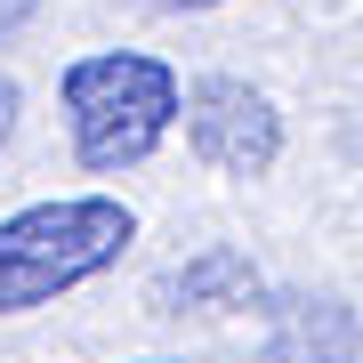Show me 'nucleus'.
<instances>
[{"label":"nucleus","mask_w":363,"mask_h":363,"mask_svg":"<svg viewBox=\"0 0 363 363\" xmlns=\"http://www.w3.org/2000/svg\"><path fill=\"white\" fill-rule=\"evenodd\" d=\"M130 234L138 218L113 194H57V202L0 218V315H33L49 298L81 291L89 274H105L130 250Z\"/></svg>","instance_id":"f257e3e1"},{"label":"nucleus","mask_w":363,"mask_h":363,"mask_svg":"<svg viewBox=\"0 0 363 363\" xmlns=\"http://www.w3.org/2000/svg\"><path fill=\"white\" fill-rule=\"evenodd\" d=\"M178 73L162 57H138V49H97V57H73L65 65V130H73V154L81 169L113 178V169H138L154 145L178 130Z\"/></svg>","instance_id":"f03ea898"},{"label":"nucleus","mask_w":363,"mask_h":363,"mask_svg":"<svg viewBox=\"0 0 363 363\" xmlns=\"http://www.w3.org/2000/svg\"><path fill=\"white\" fill-rule=\"evenodd\" d=\"M178 121H186V145L202 154V169L218 178H267L274 154H283V121L274 105L234 73H210L178 97Z\"/></svg>","instance_id":"7ed1b4c3"},{"label":"nucleus","mask_w":363,"mask_h":363,"mask_svg":"<svg viewBox=\"0 0 363 363\" xmlns=\"http://www.w3.org/2000/svg\"><path fill=\"white\" fill-rule=\"evenodd\" d=\"M154 298H162V315H186V307H202V315L250 307V298H259V267H250L242 250H202V259H186L178 274H162Z\"/></svg>","instance_id":"20e7f679"},{"label":"nucleus","mask_w":363,"mask_h":363,"mask_svg":"<svg viewBox=\"0 0 363 363\" xmlns=\"http://www.w3.org/2000/svg\"><path fill=\"white\" fill-rule=\"evenodd\" d=\"M267 363H355V315L339 298H291L267 339Z\"/></svg>","instance_id":"39448f33"},{"label":"nucleus","mask_w":363,"mask_h":363,"mask_svg":"<svg viewBox=\"0 0 363 363\" xmlns=\"http://www.w3.org/2000/svg\"><path fill=\"white\" fill-rule=\"evenodd\" d=\"M33 9H40V0H0V40H9L16 25H33Z\"/></svg>","instance_id":"423d86ee"},{"label":"nucleus","mask_w":363,"mask_h":363,"mask_svg":"<svg viewBox=\"0 0 363 363\" xmlns=\"http://www.w3.org/2000/svg\"><path fill=\"white\" fill-rule=\"evenodd\" d=\"M9 121H16V81L0 73V138H9Z\"/></svg>","instance_id":"0eeeda50"},{"label":"nucleus","mask_w":363,"mask_h":363,"mask_svg":"<svg viewBox=\"0 0 363 363\" xmlns=\"http://www.w3.org/2000/svg\"><path fill=\"white\" fill-rule=\"evenodd\" d=\"M145 9H162V16H186V9H218V0H145Z\"/></svg>","instance_id":"6e6552de"},{"label":"nucleus","mask_w":363,"mask_h":363,"mask_svg":"<svg viewBox=\"0 0 363 363\" xmlns=\"http://www.w3.org/2000/svg\"><path fill=\"white\" fill-rule=\"evenodd\" d=\"M154 363H186V355H154Z\"/></svg>","instance_id":"1a4fd4ad"}]
</instances>
